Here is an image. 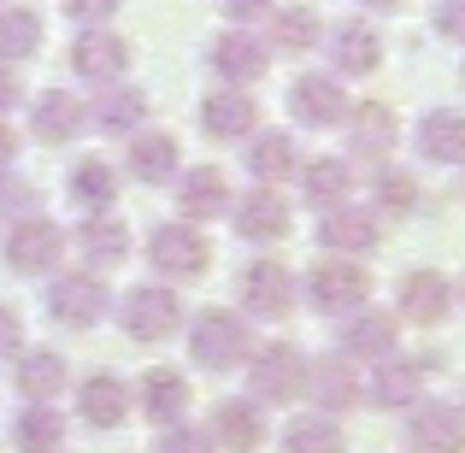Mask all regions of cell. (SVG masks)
Wrapping results in <instances>:
<instances>
[{"label": "cell", "instance_id": "obj_1", "mask_svg": "<svg viewBox=\"0 0 465 453\" xmlns=\"http://www.w3.org/2000/svg\"><path fill=\"white\" fill-rule=\"evenodd\" d=\"M189 353H194V365H206V371H230V365H248L253 336H248V324H242L236 312L206 306V312L194 318V330H189Z\"/></svg>", "mask_w": 465, "mask_h": 453}, {"label": "cell", "instance_id": "obj_2", "mask_svg": "<svg viewBox=\"0 0 465 453\" xmlns=\"http://www.w3.org/2000/svg\"><path fill=\"white\" fill-rule=\"evenodd\" d=\"M248 383L253 400H272V407H289V400L307 389V353L289 348V341H272L248 359Z\"/></svg>", "mask_w": 465, "mask_h": 453}, {"label": "cell", "instance_id": "obj_3", "mask_svg": "<svg viewBox=\"0 0 465 453\" xmlns=\"http://www.w3.org/2000/svg\"><path fill=\"white\" fill-rule=\"evenodd\" d=\"M148 260L171 283H194V277H206V265H213V248H206V236L194 224H165V230H153Z\"/></svg>", "mask_w": 465, "mask_h": 453}, {"label": "cell", "instance_id": "obj_4", "mask_svg": "<svg viewBox=\"0 0 465 453\" xmlns=\"http://www.w3.org/2000/svg\"><path fill=\"white\" fill-rule=\"evenodd\" d=\"M365 295H371V277H365L360 265H348V260H324V265H312V277H307L312 312L348 318V312H360V306H365Z\"/></svg>", "mask_w": 465, "mask_h": 453}, {"label": "cell", "instance_id": "obj_5", "mask_svg": "<svg viewBox=\"0 0 465 453\" xmlns=\"http://www.w3.org/2000/svg\"><path fill=\"white\" fill-rule=\"evenodd\" d=\"M130 341H165L183 330V300L171 289H130L124 295V312H118Z\"/></svg>", "mask_w": 465, "mask_h": 453}, {"label": "cell", "instance_id": "obj_6", "mask_svg": "<svg viewBox=\"0 0 465 453\" xmlns=\"http://www.w3.org/2000/svg\"><path fill=\"white\" fill-rule=\"evenodd\" d=\"M59 253H65V236H59L54 218H18L6 236V265L18 277H42L59 265Z\"/></svg>", "mask_w": 465, "mask_h": 453}, {"label": "cell", "instance_id": "obj_7", "mask_svg": "<svg viewBox=\"0 0 465 453\" xmlns=\"http://www.w3.org/2000/svg\"><path fill=\"white\" fill-rule=\"evenodd\" d=\"M407 448L412 453H465V407L419 400L407 419Z\"/></svg>", "mask_w": 465, "mask_h": 453}, {"label": "cell", "instance_id": "obj_8", "mask_svg": "<svg viewBox=\"0 0 465 453\" xmlns=\"http://www.w3.org/2000/svg\"><path fill=\"white\" fill-rule=\"evenodd\" d=\"M106 283L94 271H71V277H54V289H47V312L59 318V324H71V330H89V324H101V312H106Z\"/></svg>", "mask_w": 465, "mask_h": 453}, {"label": "cell", "instance_id": "obj_9", "mask_svg": "<svg viewBox=\"0 0 465 453\" xmlns=\"http://www.w3.org/2000/svg\"><path fill=\"white\" fill-rule=\"evenodd\" d=\"M71 65H77V77H89L94 89H113L130 65V47H124V35H113V30H83L77 47H71Z\"/></svg>", "mask_w": 465, "mask_h": 453}, {"label": "cell", "instance_id": "obj_10", "mask_svg": "<svg viewBox=\"0 0 465 453\" xmlns=\"http://www.w3.org/2000/svg\"><path fill=\"white\" fill-rule=\"evenodd\" d=\"M430 365L436 359H401V353L377 359L371 365V400H377V407H389V412H395V407H419Z\"/></svg>", "mask_w": 465, "mask_h": 453}, {"label": "cell", "instance_id": "obj_11", "mask_svg": "<svg viewBox=\"0 0 465 453\" xmlns=\"http://www.w3.org/2000/svg\"><path fill=\"white\" fill-rule=\"evenodd\" d=\"M124 412H130V383H124V377L89 371L77 383V419L83 424H94V430H118V424H124Z\"/></svg>", "mask_w": 465, "mask_h": 453}, {"label": "cell", "instance_id": "obj_12", "mask_svg": "<svg viewBox=\"0 0 465 453\" xmlns=\"http://www.w3.org/2000/svg\"><path fill=\"white\" fill-rule=\"evenodd\" d=\"M289 113H295L301 124L324 130V124H341V118H348V94H341L336 77L307 71V77H295V89H289Z\"/></svg>", "mask_w": 465, "mask_h": 453}, {"label": "cell", "instance_id": "obj_13", "mask_svg": "<svg viewBox=\"0 0 465 453\" xmlns=\"http://www.w3.org/2000/svg\"><path fill=\"white\" fill-rule=\"evenodd\" d=\"M242 306H248L253 318H283L289 306H295V277L277 260H253L248 271H242Z\"/></svg>", "mask_w": 465, "mask_h": 453}, {"label": "cell", "instance_id": "obj_14", "mask_svg": "<svg viewBox=\"0 0 465 453\" xmlns=\"http://www.w3.org/2000/svg\"><path fill=\"white\" fill-rule=\"evenodd\" d=\"M395 341H401V324L389 312H348V324H341V353H348V359H389V353H395Z\"/></svg>", "mask_w": 465, "mask_h": 453}, {"label": "cell", "instance_id": "obj_15", "mask_svg": "<svg viewBox=\"0 0 465 453\" xmlns=\"http://www.w3.org/2000/svg\"><path fill=\"white\" fill-rule=\"evenodd\" d=\"M318 248H330V253H371L377 248V218L371 212H360V206H330L324 218H318Z\"/></svg>", "mask_w": 465, "mask_h": 453}, {"label": "cell", "instance_id": "obj_16", "mask_svg": "<svg viewBox=\"0 0 465 453\" xmlns=\"http://www.w3.org/2000/svg\"><path fill=\"white\" fill-rule=\"evenodd\" d=\"M401 312L412 324H442L454 312V283L442 271H407L401 277Z\"/></svg>", "mask_w": 465, "mask_h": 453}, {"label": "cell", "instance_id": "obj_17", "mask_svg": "<svg viewBox=\"0 0 465 453\" xmlns=\"http://www.w3.org/2000/svg\"><path fill=\"white\" fill-rule=\"evenodd\" d=\"M253 124H260V106H253L242 89H218V94L201 101V130L213 142H236V136H248Z\"/></svg>", "mask_w": 465, "mask_h": 453}, {"label": "cell", "instance_id": "obj_18", "mask_svg": "<svg viewBox=\"0 0 465 453\" xmlns=\"http://www.w3.org/2000/svg\"><path fill=\"white\" fill-rule=\"evenodd\" d=\"M307 389H312L318 407H324V419H336V412L360 407V371H353L348 353H341V359H318L312 371H307Z\"/></svg>", "mask_w": 465, "mask_h": 453}, {"label": "cell", "instance_id": "obj_19", "mask_svg": "<svg viewBox=\"0 0 465 453\" xmlns=\"http://www.w3.org/2000/svg\"><path fill=\"white\" fill-rule=\"evenodd\" d=\"M213 436L218 448H230V453H253L265 442V419H260V400H218V412H213Z\"/></svg>", "mask_w": 465, "mask_h": 453}, {"label": "cell", "instance_id": "obj_20", "mask_svg": "<svg viewBox=\"0 0 465 453\" xmlns=\"http://www.w3.org/2000/svg\"><path fill=\"white\" fill-rule=\"evenodd\" d=\"M136 400L153 424H183V412H189V377L171 371V365H153V371L142 377Z\"/></svg>", "mask_w": 465, "mask_h": 453}, {"label": "cell", "instance_id": "obj_21", "mask_svg": "<svg viewBox=\"0 0 465 453\" xmlns=\"http://www.w3.org/2000/svg\"><path fill=\"white\" fill-rule=\"evenodd\" d=\"M77 253L94 265V271H113V265H124V253H130V230L118 224V218H106V212H89L77 224Z\"/></svg>", "mask_w": 465, "mask_h": 453}, {"label": "cell", "instance_id": "obj_22", "mask_svg": "<svg viewBox=\"0 0 465 453\" xmlns=\"http://www.w3.org/2000/svg\"><path fill=\"white\" fill-rule=\"evenodd\" d=\"M177 212H183V218H224V212H230V182H224V171H218V165L183 171Z\"/></svg>", "mask_w": 465, "mask_h": 453}, {"label": "cell", "instance_id": "obj_23", "mask_svg": "<svg viewBox=\"0 0 465 453\" xmlns=\"http://www.w3.org/2000/svg\"><path fill=\"white\" fill-rule=\"evenodd\" d=\"M236 230L248 241H277V236H289V206H283V194L277 189H253V194H242L236 201Z\"/></svg>", "mask_w": 465, "mask_h": 453}, {"label": "cell", "instance_id": "obj_24", "mask_svg": "<svg viewBox=\"0 0 465 453\" xmlns=\"http://www.w3.org/2000/svg\"><path fill=\"white\" fill-rule=\"evenodd\" d=\"M419 153L430 165H465V113H448V106L424 113L419 118Z\"/></svg>", "mask_w": 465, "mask_h": 453}, {"label": "cell", "instance_id": "obj_25", "mask_svg": "<svg viewBox=\"0 0 465 453\" xmlns=\"http://www.w3.org/2000/svg\"><path fill=\"white\" fill-rule=\"evenodd\" d=\"M83 124H89V113H83L77 94H65V89L35 94V106H30V130H35L42 142H71Z\"/></svg>", "mask_w": 465, "mask_h": 453}, {"label": "cell", "instance_id": "obj_26", "mask_svg": "<svg viewBox=\"0 0 465 453\" xmlns=\"http://www.w3.org/2000/svg\"><path fill=\"white\" fill-rule=\"evenodd\" d=\"M65 353H54V348H35V353H24L18 359V395L30 400V407H54V395L65 389Z\"/></svg>", "mask_w": 465, "mask_h": 453}, {"label": "cell", "instance_id": "obj_27", "mask_svg": "<svg viewBox=\"0 0 465 453\" xmlns=\"http://www.w3.org/2000/svg\"><path fill=\"white\" fill-rule=\"evenodd\" d=\"M330 59H336L341 77H365V71H377V59H383V42H377V30H365V24H336V30H330Z\"/></svg>", "mask_w": 465, "mask_h": 453}, {"label": "cell", "instance_id": "obj_28", "mask_svg": "<svg viewBox=\"0 0 465 453\" xmlns=\"http://www.w3.org/2000/svg\"><path fill=\"white\" fill-rule=\"evenodd\" d=\"M265 42H253L248 30H230V35H218V47H213V65H218V77H230V83H260L265 77Z\"/></svg>", "mask_w": 465, "mask_h": 453}, {"label": "cell", "instance_id": "obj_29", "mask_svg": "<svg viewBox=\"0 0 465 453\" xmlns=\"http://www.w3.org/2000/svg\"><path fill=\"white\" fill-rule=\"evenodd\" d=\"M301 189H307V201L318 206V212H330V206H348V194H353L348 159H312V165L301 171Z\"/></svg>", "mask_w": 465, "mask_h": 453}, {"label": "cell", "instance_id": "obj_30", "mask_svg": "<svg viewBox=\"0 0 465 453\" xmlns=\"http://www.w3.org/2000/svg\"><path fill=\"white\" fill-rule=\"evenodd\" d=\"M12 448L18 453H65V419L54 407H24V419L12 424Z\"/></svg>", "mask_w": 465, "mask_h": 453}, {"label": "cell", "instance_id": "obj_31", "mask_svg": "<svg viewBox=\"0 0 465 453\" xmlns=\"http://www.w3.org/2000/svg\"><path fill=\"white\" fill-rule=\"evenodd\" d=\"M89 118H94V130H113V136H124V130H136L142 118H148V94L142 89H101V101L89 106Z\"/></svg>", "mask_w": 465, "mask_h": 453}, {"label": "cell", "instance_id": "obj_32", "mask_svg": "<svg viewBox=\"0 0 465 453\" xmlns=\"http://www.w3.org/2000/svg\"><path fill=\"white\" fill-rule=\"evenodd\" d=\"M71 201H77L83 212H113V201H118V171L101 165V159L71 165Z\"/></svg>", "mask_w": 465, "mask_h": 453}, {"label": "cell", "instance_id": "obj_33", "mask_svg": "<svg viewBox=\"0 0 465 453\" xmlns=\"http://www.w3.org/2000/svg\"><path fill=\"white\" fill-rule=\"evenodd\" d=\"M389 148H395V113H389L383 101L353 106V153L360 159H383Z\"/></svg>", "mask_w": 465, "mask_h": 453}, {"label": "cell", "instance_id": "obj_34", "mask_svg": "<svg viewBox=\"0 0 465 453\" xmlns=\"http://www.w3.org/2000/svg\"><path fill=\"white\" fill-rule=\"evenodd\" d=\"M283 453H348V436H341L336 419L307 412V419H295V424L283 430Z\"/></svg>", "mask_w": 465, "mask_h": 453}, {"label": "cell", "instance_id": "obj_35", "mask_svg": "<svg viewBox=\"0 0 465 453\" xmlns=\"http://www.w3.org/2000/svg\"><path fill=\"white\" fill-rule=\"evenodd\" d=\"M130 171H136L142 182H165L171 171H177V142L159 136V130H148V136H130Z\"/></svg>", "mask_w": 465, "mask_h": 453}, {"label": "cell", "instance_id": "obj_36", "mask_svg": "<svg viewBox=\"0 0 465 453\" xmlns=\"http://www.w3.org/2000/svg\"><path fill=\"white\" fill-rule=\"evenodd\" d=\"M35 47H42V18H35L30 6H6L0 12V59H30Z\"/></svg>", "mask_w": 465, "mask_h": 453}, {"label": "cell", "instance_id": "obj_37", "mask_svg": "<svg viewBox=\"0 0 465 453\" xmlns=\"http://www.w3.org/2000/svg\"><path fill=\"white\" fill-rule=\"evenodd\" d=\"M295 165H301L295 142H289V136H277V130H272V136H260V142L248 148V171H253V177L265 182V189H272V182H283V177H289Z\"/></svg>", "mask_w": 465, "mask_h": 453}, {"label": "cell", "instance_id": "obj_38", "mask_svg": "<svg viewBox=\"0 0 465 453\" xmlns=\"http://www.w3.org/2000/svg\"><path fill=\"white\" fill-rule=\"evenodd\" d=\"M371 194H377V212H383V218H407L412 206H419V182H412V171H395V165L371 171Z\"/></svg>", "mask_w": 465, "mask_h": 453}, {"label": "cell", "instance_id": "obj_39", "mask_svg": "<svg viewBox=\"0 0 465 453\" xmlns=\"http://www.w3.org/2000/svg\"><path fill=\"white\" fill-rule=\"evenodd\" d=\"M318 42V18L307 6H283L272 18V47H283V54H301V47Z\"/></svg>", "mask_w": 465, "mask_h": 453}, {"label": "cell", "instance_id": "obj_40", "mask_svg": "<svg viewBox=\"0 0 465 453\" xmlns=\"http://www.w3.org/2000/svg\"><path fill=\"white\" fill-rule=\"evenodd\" d=\"M159 453H213V436L194 430V424H165V436H159Z\"/></svg>", "mask_w": 465, "mask_h": 453}, {"label": "cell", "instance_id": "obj_41", "mask_svg": "<svg viewBox=\"0 0 465 453\" xmlns=\"http://www.w3.org/2000/svg\"><path fill=\"white\" fill-rule=\"evenodd\" d=\"M0 218H35V189L12 182L6 171H0Z\"/></svg>", "mask_w": 465, "mask_h": 453}, {"label": "cell", "instance_id": "obj_42", "mask_svg": "<svg viewBox=\"0 0 465 453\" xmlns=\"http://www.w3.org/2000/svg\"><path fill=\"white\" fill-rule=\"evenodd\" d=\"M65 12L83 24V30H101V24L118 12V0H65Z\"/></svg>", "mask_w": 465, "mask_h": 453}, {"label": "cell", "instance_id": "obj_43", "mask_svg": "<svg viewBox=\"0 0 465 453\" xmlns=\"http://www.w3.org/2000/svg\"><path fill=\"white\" fill-rule=\"evenodd\" d=\"M436 30L448 42H465V0H436Z\"/></svg>", "mask_w": 465, "mask_h": 453}, {"label": "cell", "instance_id": "obj_44", "mask_svg": "<svg viewBox=\"0 0 465 453\" xmlns=\"http://www.w3.org/2000/svg\"><path fill=\"white\" fill-rule=\"evenodd\" d=\"M24 353V324L12 306H0V359H18Z\"/></svg>", "mask_w": 465, "mask_h": 453}, {"label": "cell", "instance_id": "obj_45", "mask_svg": "<svg viewBox=\"0 0 465 453\" xmlns=\"http://www.w3.org/2000/svg\"><path fill=\"white\" fill-rule=\"evenodd\" d=\"M18 77H12V65H0V113H12V106H18Z\"/></svg>", "mask_w": 465, "mask_h": 453}, {"label": "cell", "instance_id": "obj_46", "mask_svg": "<svg viewBox=\"0 0 465 453\" xmlns=\"http://www.w3.org/2000/svg\"><path fill=\"white\" fill-rule=\"evenodd\" d=\"M230 18H260V12H272V0H224Z\"/></svg>", "mask_w": 465, "mask_h": 453}, {"label": "cell", "instance_id": "obj_47", "mask_svg": "<svg viewBox=\"0 0 465 453\" xmlns=\"http://www.w3.org/2000/svg\"><path fill=\"white\" fill-rule=\"evenodd\" d=\"M12 153H18V136H12V130H6V124H0V171H6V165H12Z\"/></svg>", "mask_w": 465, "mask_h": 453}, {"label": "cell", "instance_id": "obj_48", "mask_svg": "<svg viewBox=\"0 0 465 453\" xmlns=\"http://www.w3.org/2000/svg\"><path fill=\"white\" fill-rule=\"evenodd\" d=\"M365 6H401V0H365Z\"/></svg>", "mask_w": 465, "mask_h": 453}, {"label": "cell", "instance_id": "obj_49", "mask_svg": "<svg viewBox=\"0 0 465 453\" xmlns=\"http://www.w3.org/2000/svg\"><path fill=\"white\" fill-rule=\"evenodd\" d=\"M454 295H460V300H465V277H460V289H454Z\"/></svg>", "mask_w": 465, "mask_h": 453}]
</instances>
